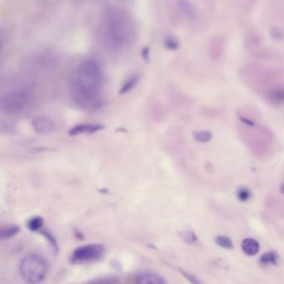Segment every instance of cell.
I'll return each instance as SVG.
<instances>
[{
    "mask_svg": "<svg viewBox=\"0 0 284 284\" xmlns=\"http://www.w3.org/2000/svg\"><path fill=\"white\" fill-rule=\"evenodd\" d=\"M118 1H126V0H118Z\"/></svg>",
    "mask_w": 284,
    "mask_h": 284,
    "instance_id": "27",
    "label": "cell"
},
{
    "mask_svg": "<svg viewBox=\"0 0 284 284\" xmlns=\"http://www.w3.org/2000/svg\"><path fill=\"white\" fill-rule=\"evenodd\" d=\"M20 232V228L18 225H9L1 228L0 238L2 240H7L16 236Z\"/></svg>",
    "mask_w": 284,
    "mask_h": 284,
    "instance_id": "10",
    "label": "cell"
},
{
    "mask_svg": "<svg viewBox=\"0 0 284 284\" xmlns=\"http://www.w3.org/2000/svg\"><path fill=\"white\" fill-rule=\"evenodd\" d=\"M140 80V76L138 75H133V76H129L125 82H123L122 87L120 88V94L123 95L125 93H128L129 91L132 90L139 82Z\"/></svg>",
    "mask_w": 284,
    "mask_h": 284,
    "instance_id": "13",
    "label": "cell"
},
{
    "mask_svg": "<svg viewBox=\"0 0 284 284\" xmlns=\"http://www.w3.org/2000/svg\"><path fill=\"white\" fill-rule=\"evenodd\" d=\"M164 47L168 50H177L179 47L178 40L174 37H167L164 39Z\"/></svg>",
    "mask_w": 284,
    "mask_h": 284,
    "instance_id": "21",
    "label": "cell"
},
{
    "mask_svg": "<svg viewBox=\"0 0 284 284\" xmlns=\"http://www.w3.org/2000/svg\"><path fill=\"white\" fill-rule=\"evenodd\" d=\"M110 266L114 270L121 271L122 268V265L118 259H112L109 263Z\"/></svg>",
    "mask_w": 284,
    "mask_h": 284,
    "instance_id": "22",
    "label": "cell"
},
{
    "mask_svg": "<svg viewBox=\"0 0 284 284\" xmlns=\"http://www.w3.org/2000/svg\"><path fill=\"white\" fill-rule=\"evenodd\" d=\"M215 244L220 247L225 248V249H233V243L231 240L230 238L224 236V235H219L215 239Z\"/></svg>",
    "mask_w": 284,
    "mask_h": 284,
    "instance_id": "18",
    "label": "cell"
},
{
    "mask_svg": "<svg viewBox=\"0 0 284 284\" xmlns=\"http://www.w3.org/2000/svg\"><path fill=\"white\" fill-rule=\"evenodd\" d=\"M74 236H75V238H76L78 240H83V239H84L83 234H82V232L80 230L74 231Z\"/></svg>",
    "mask_w": 284,
    "mask_h": 284,
    "instance_id": "24",
    "label": "cell"
},
{
    "mask_svg": "<svg viewBox=\"0 0 284 284\" xmlns=\"http://www.w3.org/2000/svg\"><path fill=\"white\" fill-rule=\"evenodd\" d=\"M240 120H241L242 121H243L245 124L248 125V126H251V127L254 126L253 121H251V120H248V119L245 118V117H240Z\"/></svg>",
    "mask_w": 284,
    "mask_h": 284,
    "instance_id": "25",
    "label": "cell"
},
{
    "mask_svg": "<svg viewBox=\"0 0 284 284\" xmlns=\"http://www.w3.org/2000/svg\"><path fill=\"white\" fill-rule=\"evenodd\" d=\"M242 250L247 256H254L259 253L260 245L256 239L247 238L243 239L241 245Z\"/></svg>",
    "mask_w": 284,
    "mask_h": 284,
    "instance_id": "8",
    "label": "cell"
},
{
    "mask_svg": "<svg viewBox=\"0 0 284 284\" xmlns=\"http://www.w3.org/2000/svg\"><path fill=\"white\" fill-rule=\"evenodd\" d=\"M236 194L237 198L241 202H247L248 200H251V198L253 197V193L251 191L250 189L244 187V186L238 189Z\"/></svg>",
    "mask_w": 284,
    "mask_h": 284,
    "instance_id": "17",
    "label": "cell"
},
{
    "mask_svg": "<svg viewBox=\"0 0 284 284\" xmlns=\"http://www.w3.org/2000/svg\"><path fill=\"white\" fill-rule=\"evenodd\" d=\"M279 254L276 251H268L264 253L259 259L262 265H277L279 261Z\"/></svg>",
    "mask_w": 284,
    "mask_h": 284,
    "instance_id": "11",
    "label": "cell"
},
{
    "mask_svg": "<svg viewBox=\"0 0 284 284\" xmlns=\"http://www.w3.org/2000/svg\"><path fill=\"white\" fill-rule=\"evenodd\" d=\"M142 57L143 61L147 63L150 61V49L148 47L142 48Z\"/></svg>",
    "mask_w": 284,
    "mask_h": 284,
    "instance_id": "23",
    "label": "cell"
},
{
    "mask_svg": "<svg viewBox=\"0 0 284 284\" xmlns=\"http://www.w3.org/2000/svg\"><path fill=\"white\" fill-rule=\"evenodd\" d=\"M102 33L111 47L121 48L133 43L136 38L137 28L128 12L118 7H109L102 15Z\"/></svg>",
    "mask_w": 284,
    "mask_h": 284,
    "instance_id": "1",
    "label": "cell"
},
{
    "mask_svg": "<svg viewBox=\"0 0 284 284\" xmlns=\"http://www.w3.org/2000/svg\"><path fill=\"white\" fill-rule=\"evenodd\" d=\"M105 247L100 244L82 245L73 251L69 258L74 265H91L102 260L105 256Z\"/></svg>",
    "mask_w": 284,
    "mask_h": 284,
    "instance_id": "4",
    "label": "cell"
},
{
    "mask_svg": "<svg viewBox=\"0 0 284 284\" xmlns=\"http://www.w3.org/2000/svg\"><path fill=\"white\" fill-rule=\"evenodd\" d=\"M43 223L44 221H43L42 217H33L28 221L27 226H28L29 230L32 231V232H40L43 228Z\"/></svg>",
    "mask_w": 284,
    "mask_h": 284,
    "instance_id": "14",
    "label": "cell"
},
{
    "mask_svg": "<svg viewBox=\"0 0 284 284\" xmlns=\"http://www.w3.org/2000/svg\"><path fill=\"white\" fill-rule=\"evenodd\" d=\"M134 284H165L163 279L155 273L145 272L137 276Z\"/></svg>",
    "mask_w": 284,
    "mask_h": 284,
    "instance_id": "7",
    "label": "cell"
},
{
    "mask_svg": "<svg viewBox=\"0 0 284 284\" xmlns=\"http://www.w3.org/2000/svg\"><path fill=\"white\" fill-rule=\"evenodd\" d=\"M102 68L94 59L83 60L78 66L73 82V95L78 102L88 103L96 98L102 83Z\"/></svg>",
    "mask_w": 284,
    "mask_h": 284,
    "instance_id": "2",
    "label": "cell"
},
{
    "mask_svg": "<svg viewBox=\"0 0 284 284\" xmlns=\"http://www.w3.org/2000/svg\"><path fill=\"white\" fill-rule=\"evenodd\" d=\"M40 234H42L44 239L48 241V245L51 247L52 251L54 254H58L59 252H60V247H59V245H58L57 240L55 239V237L53 235V234L49 232V231L46 230V229H41L40 231Z\"/></svg>",
    "mask_w": 284,
    "mask_h": 284,
    "instance_id": "12",
    "label": "cell"
},
{
    "mask_svg": "<svg viewBox=\"0 0 284 284\" xmlns=\"http://www.w3.org/2000/svg\"><path fill=\"white\" fill-rule=\"evenodd\" d=\"M179 236L188 245H193L198 241V237L193 231H182L179 233Z\"/></svg>",
    "mask_w": 284,
    "mask_h": 284,
    "instance_id": "19",
    "label": "cell"
},
{
    "mask_svg": "<svg viewBox=\"0 0 284 284\" xmlns=\"http://www.w3.org/2000/svg\"><path fill=\"white\" fill-rule=\"evenodd\" d=\"M103 128H104V126L100 124H81V125L72 127L71 129L68 131V134L72 136L83 134V133L94 134L97 132H100Z\"/></svg>",
    "mask_w": 284,
    "mask_h": 284,
    "instance_id": "6",
    "label": "cell"
},
{
    "mask_svg": "<svg viewBox=\"0 0 284 284\" xmlns=\"http://www.w3.org/2000/svg\"><path fill=\"white\" fill-rule=\"evenodd\" d=\"M269 99L276 104L284 103V87H277L270 93Z\"/></svg>",
    "mask_w": 284,
    "mask_h": 284,
    "instance_id": "16",
    "label": "cell"
},
{
    "mask_svg": "<svg viewBox=\"0 0 284 284\" xmlns=\"http://www.w3.org/2000/svg\"><path fill=\"white\" fill-rule=\"evenodd\" d=\"M179 273H181L184 277L186 280H188L190 284H203L201 280H199L196 276L193 275V273H189L188 271L184 270L183 268H179Z\"/></svg>",
    "mask_w": 284,
    "mask_h": 284,
    "instance_id": "20",
    "label": "cell"
},
{
    "mask_svg": "<svg viewBox=\"0 0 284 284\" xmlns=\"http://www.w3.org/2000/svg\"><path fill=\"white\" fill-rule=\"evenodd\" d=\"M32 127L34 132L39 135H48L54 131L55 124L50 117L40 115L33 118Z\"/></svg>",
    "mask_w": 284,
    "mask_h": 284,
    "instance_id": "5",
    "label": "cell"
},
{
    "mask_svg": "<svg viewBox=\"0 0 284 284\" xmlns=\"http://www.w3.org/2000/svg\"><path fill=\"white\" fill-rule=\"evenodd\" d=\"M280 192H281L282 194H284V182L282 184L281 187H280Z\"/></svg>",
    "mask_w": 284,
    "mask_h": 284,
    "instance_id": "26",
    "label": "cell"
},
{
    "mask_svg": "<svg viewBox=\"0 0 284 284\" xmlns=\"http://www.w3.org/2000/svg\"><path fill=\"white\" fill-rule=\"evenodd\" d=\"M48 269L45 259L36 253L27 255L20 263V274L30 284H37L44 280Z\"/></svg>",
    "mask_w": 284,
    "mask_h": 284,
    "instance_id": "3",
    "label": "cell"
},
{
    "mask_svg": "<svg viewBox=\"0 0 284 284\" xmlns=\"http://www.w3.org/2000/svg\"><path fill=\"white\" fill-rule=\"evenodd\" d=\"M177 6L182 14L188 19H193L196 16L195 9L188 0H177Z\"/></svg>",
    "mask_w": 284,
    "mask_h": 284,
    "instance_id": "9",
    "label": "cell"
},
{
    "mask_svg": "<svg viewBox=\"0 0 284 284\" xmlns=\"http://www.w3.org/2000/svg\"><path fill=\"white\" fill-rule=\"evenodd\" d=\"M193 137L197 142L207 143L212 140L213 134L207 131H195L193 133Z\"/></svg>",
    "mask_w": 284,
    "mask_h": 284,
    "instance_id": "15",
    "label": "cell"
}]
</instances>
